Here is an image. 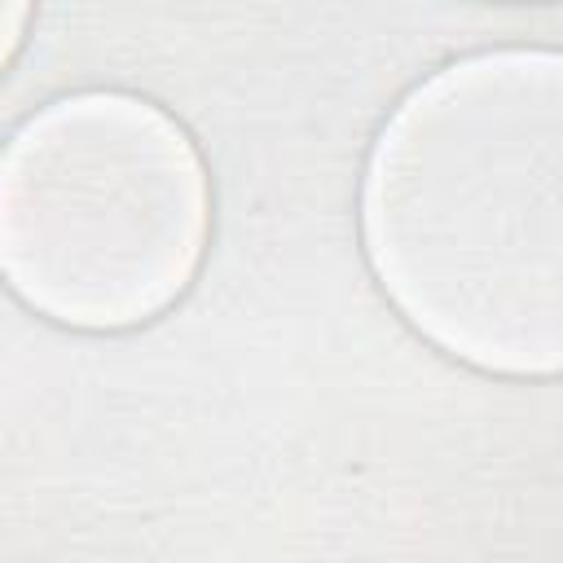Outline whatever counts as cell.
Returning a JSON list of instances; mask_svg holds the SVG:
<instances>
[{
	"instance_id": "6da1fadb",
	"label": "cell",
	"mask_w": 563,
	"mask_h": 563,
	"mask_svg": "<svg viewBox=\"0 0 563 563\" xmlns=\"http://www.w3.org/2000/svg\"><path fill=\"white\" fill-rule=\"evenodd\" d=\"M563 57L471 53L400 97L361 180V242L391 308L506 378L563 361Z\"/></svg>"
},
{
	"instance_id": "3957f363",
	"label": "cell",
	"mask_w": 563,
	"mask_h": 563,
	"mask_svg": "<svg viewBox=\"0 0 563 563\" xmlns=\"http://www.w3.org/2000/svg\"><path fill=\"white\" fill-rule=\"evenodd\" d=\"M31 22V4H0V75L22 48V31Z\"/></svg>"
},
{
	"instance_id": "7a4b0ae2",
	"label": "cell",
	"mask_w": 563,
	"mask_h": 563,
	"mask_svg": "<svg viewBox=\"0 0 563 563\" xmlns=\"http://www.w3.org/2000/svg\"><path fill=\"white\" fill-rule=\"evenodd\" d=\"M207 238V163L145 97H57L0 150V282L57 325L110 334L163 317Z\"/></svg>"
}]
</instances>
